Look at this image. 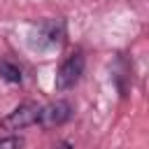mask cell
Masks as SVG:
<instances>
[{
    "label": "cell",
    "mask_w": 149,
    "mask_h": 149,
    "mask_svg": "<svg viewBox=\"0 0 149 149\" xmlns=\"http://www.w3.org/2000/svg\"><path fill=\"white\" fill-rule=\"evenodd\" d=\"M40 109L42 107L37 102H21L7 116L0 119V128L2 130H23L28 126H35L37 119H40Z\"/></svg>",
    "instance_id": "6da1fadb"
},
{
    "label": "cell",
    "mask_w": 149,
    "mask_h": 149,
    "mask_svg": "<svg viewBox=\"0 0 149 149\" xmlns=\"http://www.w3.org/2000/svg\"><path fill=\"white\" fill-rule=\"evenodd\" d=\"M81 74H84V56L77 51V54L68 56V58L61 63V68L56 70V79H54L56 91H68V88H72V86L79 81Z\"/></svg>",
    "instance_id": "7a4b0ae2"
},
{
    "label": "cell",
    "mask_w": 149,
    "mask_h": 149,
    "mask_svg": "<svg viewBox=\"0 0 149 149\" xmlns=\"http://www.w3.org/2000/svg\"><path fill=\"white\" fill-rule=\"evenodd\" d=\"M63 37H65V28H63L61 21H42L30 35V47L54 49L63 42Z\"/></svg>",
    "instance_id": "3957f363"
},
{
    "label": "cell",
    "mask_w": 149,
    "mask_h": 149,
    "mask_svg": "<svg viewBox=\"0 0 149 149\" xmlns=\"http://www.w3.org/2000/svg\"><path fill=\"white\" fill-rule=\"evenodd\" d=\"M70 116H72V105L68 100H56V102H49L47 107L40 109L37 123L42 128H54V126H63Z\"/></svg>",
    "instance_id": "277c9868"
},
{
    "label": "cell",
    "mask_w": 149,
    "mask_h": 149,
    "mask_svg": "<svg viewBox=\"0 0 149 149\" xmlns=\"http://www.w3.org/2000/svg\"><path fill=\"white\" fill-rule=\"evenodd\" d=\"M0 77L9 84H21V68L12 61H0Z\"/></svg>",
    "instance_id": "5b68a950"
},
{
    "label": "cell",
    "mask_w": 149,
    "mask_h": 149,
    "mask_svg": "<svg viewBox=\"0 0 149 149\" xmlns=\"http://www.w3.org/2000/svg\"><path fill=\"white\" fill-rule=\"evenodd\" d=\"M21 147H23V137H19V135L0 137V149H21Z\"/></svg>",
    "instance_id": "8992f818"
},
{
    "label": "cell",
    "mask_w": 149,
    "mask_h": 149,
    "mask_svg": "<svg viewBox=\"0 0 149 149\" xmlns=\"http://www.w3.org/2000/svg\"><path fill=\"white\" fill-rule=\"evenodd\" d=\"M54 149H72V144H70V142H58Z\"/></svg>",
    "instance_id": "52a82bcc"
}]
</instances>
